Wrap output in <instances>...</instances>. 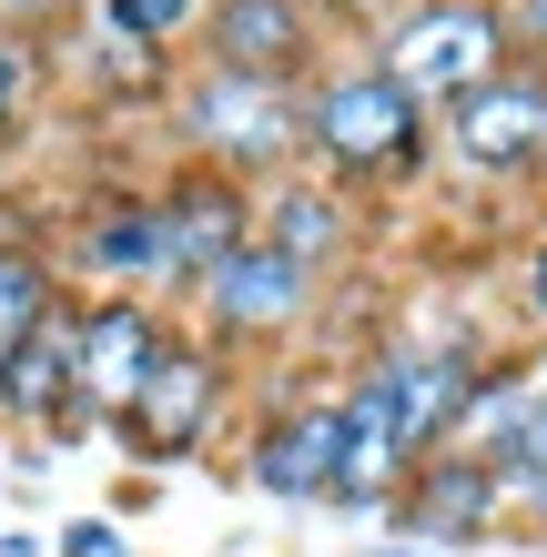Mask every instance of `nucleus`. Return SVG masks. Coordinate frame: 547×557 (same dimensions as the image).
I'll list each match as a JSON object with an SVG mask.
<instances>
[{
	"instance_id": "nucleus-14",
	"label": "nucleus",
	"mask_w": 547,
	"mask_h": 557,
	"mask_svg": "<svg viewBox=\"0 0 547 557\" xmlns=\"http://www.w3.org/2000/svg\"><path fill=\"white\" fill-rule=\"evenodd\" d=\"M51 324V284H41V264H30V253H0V366H11V355L30 345Z\"/></svg>"
},
{
	"instance_id": "nucleus-21",
	"label": "nucleus",
	"mask_w": 547,
	"mask_h": 557,
	"mask_svg": "<svg viewBox=\"0 0 547 557\" xmlns=\"http://www.w3.org/2000/svg\"><path fill=\"white\" fill-rule=\"evenodd\" d=\"M375 557H436V547H406V537H396V547H375Z\"/></svg>"
},
{
	"instance_id": "nucleus-16",
	"label": "nucleus",
	"mask_w": 547,
	"mask_h": 557,
	"mask_svg": "<svg viewBox=\"0 0 547 557\" xmlns=\"http://www.w3.org/2000/svg\"><path fill=\"white\" fill-rule=\"evenodd\" d=\"M183 21L192 0H102V30H122V41H173Z\"/></svg>"
},
{
	"instance_id": "nucleus-12",
	"label": "nucleus",
	"mask_w": 547,
	"mask_h": 557,
	"mask_svg": "<svg viewBox=\"0 0 547 557\" xmlns=\"http://www.w3.org/2000/svg\"><path fill=\"white\" fill-rule=\"evenodd\" d=\"M213 51H223V72H284V61L304 51V21H295V0H223L213 11Z\"/></svg>"
},
{
	"instance_id": "nucleus-2",
	"label": "nucleus",
	"mask_w": 547,
	"mask_h": 557,
	"mask_svg": "<svg viewBox=\"0 0 547 557\" xmlns=\"http://www.w3.org/2000/svg\"><path fill=\"white\" fill-rule=\"evenodd\" d=\"M467 396H476V375H467L457 345H396L345 406H356V425H375L396 456H426L436 436H457Z\"/></svg>"
},
{
	"instance_id": "nucleus-13",
	"label": "nucleus",
	"mask_w": 547,
	"mask_h": 557,
	"mask_svg": "<svg viewBox=\"0 0 547 557\" xmlns=\"http://www.w3.org/2000/svg\"><path fill=\"white\" fill-rule=\"evenodd\" d=\"M0 406L11 416H51V406H72V324H41L11 366H0Z\"/></svg>"
},
{
	"instance_id": "nucleus-9",
	"label": "nucleus",
	"mask_w": 547,
	"mask_h": 557,
	"mask_svg": "<svg viewBox=\"0 0 547 557\" xmlns=\"http://www.w3.org/2000/svg\"><path fill=\"white\" fill-rule=\"evenodd\" d=\"M213 406H223V366L213 355H192V345H163V366H152V385H142V436L152 446H192L213 425Z\"/></svg>"
},
{
	"instance_id": "nucleus-7",
	"label": "nucleus",
	"mask_w": 547,
	"mask_h": 557,
	"mask_svg": "<svg viewBox=\"0 0 547 557\" xmlns=\"http://www.w3.org/2000/svg\"><path fill=\"white\" fill-rule=\"evenodd\" d=\"M304 264H295V253H274V244H234V253H223V264L203 274V305H213V324H244V335H274V324H295L304 314Z\"/></svg>"
},
{
	"instance_id": "nucleus-5",
	"label": "nucleus",
	"mask_w": 547,
	"mask_h": 557,
	"mask_svg": "<svg viewBox=\"0 0 547 557\" xmlns=\"http://www.w3.org/2000/svg\"><path fill=\"white\" fill-rule=\"evenodd\" d=\"M152 366H163V335H152V314L142 305H91L72 324V416H133L142 406V385Z\"/></svg>"
},
{
	"instance_id": "nucleus-4",
	"label": "nucleus",
	"mask_w": 547,
	"mask_h": 557,
	"mask_svg": "<svg viewBox=\"0 0 547 557\" xmlns=\"http://www.w3.org/2000/svg\"><path fill=\"white\" fill-rule=\"evenodd\" d=\"M183 133L203 143L213 162H284L304 143V112H295V91L264 82V72H213L183 91Z\"/></svg>"
},
{
	"instance_id": "nucleus-8",
	"label": "nucleus",
	"mask_w": 547,
	"mask_h": 557,
	"mask_svg": "<svg viewBox=\"0 0 547 557\" xmlns=\"http://www.w3.org/2000/svg\"><path fill=\"white\" fill-rule=\"evenodd\" d=\"M253 486L274 497H345V406H304L253 446Z\"/></svg>"
},
{
	"instance_id": "nucleus-11",
	"label": "nucleus",
	"mask_w": 547,
	"mask_h": 557,
	"mask_svg": "<svg viewBox=\"0 0 547 557\" xmlns=\"http://www.w3.org/2000/svg\"><path fill=\"white\" fill-rule=\"evenodd\" d=\"M82 264H91V274H112V284L173 274V223H163V203H112V213L82 234Z\"/></svg>"
},
{
	"instance_id": "nucleus-15",
	"label": "nucleus",
	"mask_w": 547,
	"mask_h": 557,
	"mask_svg": "<svg viewBox=\"0 0 547 557\" xmlns=\"http://www.w3.org/2000/svg\"><path fill=\"white\" fill-rule=\"evenodd\" d=\"M274 253H295V264L314 274V264H325V253H335V203H325V193H284V203H274V234H264Z\"/></svg>"
},
{
	"instance_id": "nucleus-6",
	"label": "nucleus",
	"mask_w": 547,
	"mask_h": 557,
	"mask_svg": "<svg viewBox=\"0 0 547 557\" xmlns=\"http://www.w3.org/2000/svg\"><path fill=\"white\" fill-rule=\"evenodd\" d=\"M446 143H457V162H476V173H518V162H537L547 152V82L537 72H497L487 91L446 102Z\"/></svg>"
},
{
	"instance_id": "nucleus-19",
	"label": "nucleus",
	"mask_w": 547,
	"mask_h": 557,
	"mask_svg": "<svg viewBox=\"0 0 547 557\" xmlns=\"http://www.w3.org/2000/svg\"><path fill=\"white\" fill-rule=\"evenodd\" d=\"M507 30H527V41L547 51V0H518V11H507Z\"/></svg>"
},
{
	"instance_id": "nucleus-10",
	"label": "nucleus",
	"mask_w": 547,
	"mask_h": 557,
	"mask_svg": "<svg viewBox=\"0 0 547 557\" xmlns=\"http://www.w3.org/2000/svg\"><path fill=\"white\" fill-rule=\"evenodd\" d=\"M487 507H497V476L476 467V456H436V467L415 476V497L396 507V528L406 537H476Z\"/></svg>"
},
{
	"instance_id": "nucleus-20",
	"label": "nucleus",
	"mask_w": 547,
	"mask_h": 557,
	"mask_svg": "<svg viewBox=\"0 0 547 557\" xmlns=\"http://www.w3.org/2000/svg\"><path fill=\"white\" fill-rule=\"evenodd\" d=\"M527 294H537V314H547V244H537V274H527Z\"/></svg>"
},
{
	"instance_id": "nucleus-3",
	"label": "nucleus",
	"mask_w": 547,
	"mask_h": 557,
	"mask_svg": "<svg viewBox=\"0 0 547 557\" xmlns=\"http://www.w3.org/2000/svg\"><path fill=\"white\" fill-rule=\"evenodd\" d=\"M415 112L385 72H335L325 91L304 102V143L335 162V173H406L415 162Z\"/></svg>"
},
{
	"instance_id": "nucleus-18",
	"label": "nucleus",
	"mask_w": 547,
	"mask_h": 557,
	"mask_svg": "<svg viewBox=\"0 0 547 557\" xmlns=\"http://www.w3.org/2000/svg\"><path fill=\"white\" fill-rule=\"evenodd\" d=\"M61 557H133V547H122L102 517H82V528H61Z\"/></svg>"
},
{
	"instance_id": "nucleus-17",
	"label": "nucleus",
	"mask_w": 547,
	"mask_h": 557,
	"mask_svg": "<svg viewBox=\"0 0 547 557\" xmlns=\"http://www.w3.org/2000/svg\"><path fill=\"white\" fill-rule=\"evenodd\" d=\"M21 102H30V51L11 41V30H0V122H11Z\"/></svg>"
},
{
	"instance_id": "nucleus-1",
	"label": "nucleus",
	"mask_w": 547,
	"mask_h": 557,
	"mask_svg": "<svg viewBox=\"0 0 547 557\" xmlns=\"http://www.w3.org/2000/svg\"><path fill=\"white\" fill-rule=\"evenodd\" d=\"M497 61H507V11H487V0H415V11L385 30L375 72L426 112V102H467V91H487Z\"/></svg>"
}]
</instances>
